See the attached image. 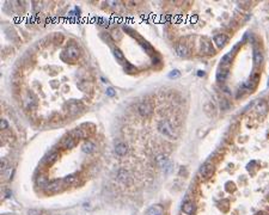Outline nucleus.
Here are the masks:
<instances>
[{
	"mask_svg": "<svg viewBox=\"0 0 269 215\" xmlns=\"http://www.w3.org/2000/svg\"><path fill=\"white\" fill-rule=\"evenodd\" d=\"M158 129L159 132L163 134V135L167 139H170V140H176L177 136H178V134L175 132L173 129V127L170 124L169 121H160L159 124H158Z\"/></svg>",
	"mask_w": 269,
	"mask_h": 215,
	"instance_id": "obj_1",
	"label": "nucleus"
},
{
	"mask_svg": "<svg viewBox=\"0 0 269 215\" xmlns=\"http://www.w3.org/2000/svg\"><path fill=\"white\" fill-rule=\"evenodd\" d=\"M214 171V166L211 163H206L205 165H202V167L200 169V174L203 178H209Z\"/></svg>",
	"mask_w": 269,
	"mask_h": 215,
	"instance_id": "obj_2",
	"label": "nucleus"
},
{
	"mask_svg": "<svg viewBox=\"0 0 269 215\" xmlns=\"http://www.w3.org/2000/svg\"><path fill=\"white\" fill-rule=\"evenodd\" d=\"M138 110H139V112H140V115L141 116H150L151 115V112H152V106H151V104L149 103V102H143L140 105H139V108H138Z\"/></svg>",
	"mask_w": 269,
	"mask_h": 215,
	"instance_id": "obj_3",
	"label": "nucleus"
},
{
	"mask_svg": "<svg viewBox=\"0 0 269 215\" xmlns=\"http://www.w3.org/2000/svg\"><path fill=\"white\" fill-rule=\"evenodd\" d=\"M65 54L68 56V60H77L79 56V50L77 49V47L74 45H70L68 48L66 49Z\"/></svg>",
	"mask_w": 269,
	"mask_h": 215,
	"instance_id": "obj_4",
	"label": "nucleus"
},
{
	"mask_svg": "<svg viewBox=\"0 0 269 215\" xmlns=\"http://www.w3.org/2000/svg\"><path fill=\"white\" fill-rule=\"evenodd\" d=\"M213 41L218 48H221V47H224L225 43L227 42V36L223 35V33H219V35H215L213 37Z\"/></svg>",
	"mask_w": 269,
	"mask_h": 215,
	"instance_id": "obj_5",
	"label": "nucleus"
},
{
	"mask_svg": "<svg viewBox=\"0 0 269 215\" xmlns=\"http://www.w3.org/2000/svg\"><path fill=\"white\" fill-rule=\"evenodd\" d=\"M183 213L187 214V215H193L195 213V206L193 202H190V201H187V202L183 204Z\"/></svg>",
	"mask_w": 269,
	"mask_h": 215,
	"instance_id": "obj_6",
	"label": "nucleus"
},
{
	"mask_svg": "<svg viewBox=\"0 0 269 215\" xmlns=\"http://www.w3.org/2000/svg\"><path fill=\"white\" fill-rule=\"evenodd\" d=\"M254 63L255 65H261L263 61V54L260 49H254Z\"/></svg>",
	"mask_w": 269,
	"mask_h": 215,
	"instance_id": "obj_7",
	"label": "nucleus"
},
{
	"mask_svg": "<svg viewBox=\"0 0 269 215\" xmlns=\"http://www.w3.org/2000/svg\"><path fill=\"white\" fill-rule=\"evenodd\" d=\"M176 53H177V55L181 56V57H184L188 55V49H187V47L183 44V43H178L176 45Z\"/></svg>",
	"mask_w": 269,
	"mask_h": 215,
	"instance_id": "obj_8",
	"label": "nucleus"
},
{
	"mask_svg": "<svg viewBox=\"0 0 269 215\" xmlns=\"http://www.w3.org/2000/svg\"><path fill=\"white\" fill-rule=\"evenodd\" d=\"M59 188H60V182L59 180H54V182H49L48 185H47L44 189L47 191H50V192H55L59 190Z\"/></svg>",
	"mask_w": 269,
	"mask_h": 215,
	"instance_id": "obj_9",
	"label": "nucleus"
},
{
	"mask_svg": "<svg viewBox=\"0 0 269 215\" xmlns=\"http://www.w3.org/2000/svg\"><path fill=\"white\" fill-rule=\"evenodd\" d=\"M201 53L205 54H213V48L209 42L207 41H202L201 42Z\"/></svg>",
	"mask_w": 269,
	"mask_h": 215,
	"instance_id": "obj_10",
	"label": "nucleus"
},
{
	"mask_svg": "<svg viewBox=\"0 0 269 215\" xmlns=\"http://www.w3.org/2000/svg\"><path fill=\"white\" fill-rule=\"evenodd\" d=\"M147 215H163V208L160 206H152L147 210Z\"/></svg>",
	"mask_w": 269,
	"mask_h": 215,
	"instance_id": "obj_11",
	"label": "nucleus"
},
{
	"mask_svg": "<svg viewBox=\"0 0 269 215\" xmlns=\"http://www.w3.org/2000/svg\"><path fill=\"white\" fill-rule=\"evenodd\" d=\"M115 151H116V153L118 154V156H126L127 154V152H128V148H127V145H124V144H118V145H116V147H115Z\"/></svg>",
	"mask_w": 269,
	"mask_h": 215,
	"instance_id": "obj_12",
	"label": "nucleus"
},
{
	"mask_svg": "<svg viewBox=\"0 0 269 215\" xmlns=\"http://www.w3.org/2000/svg\"><path fill=\"white\" fill-rule=\"evenodd\" d=\"M62 146L65 147V148H73V147L76 146V139H73L72 136L66 138L64 140V142H62Z\"/></svg>",
	"mask_w": 269,
	"mask_h": 215,
	"instance_id": "obj_13",
	"label": "nucleus"
},
{
	"mask_svg": "<svg viewBox=\"0 0 269 215\" xmlns=\"http://www.w3.org/2000/svg\"><path fill=\"white\" fill-rule=\"evenodd\" d=\"M228 77V69H220L217 73V80L218 81H225L226 78Z\"/></svg>",
	"mask_w": 269,
	"mask_h": 215,
	"instance_id": "obj_14",
	"label": "nucleus"
},
{
	"mask_svg": "<svg viewBox=\"0 0 269 215\" xmlns=\"http://www.w3.org/2000/svg\"><path fill=\"white\" fill-rule=\"evenodd\" d=\"M70 136H72L73 139H83L85 136V134L82 132V129H74L71 132Z\"/></svg>",
	"mask_w": 269,
	"mask_h": 215,
	"instance_id": "obj_15",
	"label": "nucleus"
},
{
	"mask_svg": "<svg viewBox=\"0 0 269 215\" xmlns=\"http://www.w3.org/2000/svg\"><path fill=\"white\" fill-rule=\"evenodd\" d=\"M58 157H59V156H58V153H52L50 156H48V157L46 158V160H44V161H46V164H47V165H52L53 163H55V161H56Z\"/></svg>",
	"mask_w": 269,
	"mask_h": 215,
	"instance_id": "obj_16",
	"label": "nucleus"
},
{
	"mask_svg": "<svg viewBox=\"0 0 269 215\" xmlns=\"http://www.w3.org/2000/svg\"><path fill=\"white\" fill-rule=\"evenodd\" d=\"M93 150H95V145L91 144V142H89V141H87L86 144H84V146H83V151H84L85 153H91Z\"/></svg>",
	"mask_w": 269,
	"mask_h": 215,
	"instance_id": "obj_17",
	"label": "nucleus"
},
{
	"mask_svg": "<svg viewBox=\"0 0 269 215\" xmlns=\"http://www.w3.org/2000/svg\"><path fill=\"white\" fill-rule=\"evenodd\" d=\"M231 59H232V51L227 53L226 55L223 56V59H221V63H223V65H228V63L231 62Z\"/></svg>",
	"mask_w": 269,
	"mask_h": 215,
	"instance_id": "obj_18",
	"label": "nucleus"
},
{
	"mask_svg": "<svg viewBox=\"0 0 269 215\" xmlns=\"http://www.w3.org/2000/svg\"><path fill=\"white\" fill-rule=\"evenodd\" d=\"M48 180H47V178L46 177H43V176H39L38 178H37V184L39 185V186H42V188H46L47 185H48Z\"/></svg>",
	"mask_w": 269,
	"mask_h": 215,
	"instance_id": "obj_19",
	"label": "nucleus"
},
{
	"mask_svg": "<svg viewBox=\"0 0 269 215\" xmlns=\"http://www.w3.org/2000/svg\"><path fill=\"white\" fill-rule=\"evenodd\" d=\"M64 182L66 183V184H73V183H76L77 182V177L76 176H73V174H71V176H67V177H65V179H64Z\"/></svg>",
	"mask_w": 269,
	"mask_h": 215,
	"instance_id": "obj_20",
	"label": "nucleus"
},
{
	"mask_svg": "<svg viewBox=\"0 0 269 215\" xmlns=\"http://www.w3.org/2000/svg\"><path fill=\"white\" fill-rule=\"evenodd\" d=\"M266 110H267V104L263 103V102H258V104H257V111L261 112V114H263V112H266Z\"/></svg>",
	"mask_w": 269,
	"mask_h": 215,
	"instance_id": "obj_21",
	"label": "nucleus"
},
{
	"mask_svg": "<svg viewBox=\"0 0 269 215\" xmlns=\"http://www.w3.org/2000/svg\"><path fill=\"white\" fill-rule=\"evenodd\" d=\"M114 54H115V56L118 59V61H121V62L124 61V56H123V54L121 53L120 49H115V50H114Z\"/></svg>",
	"mask_w": 269,
	"mask_h": 215,
	"instance_id": "obj_22",
	"label": "nucleus"
},
{
	"mask_svg": "<svg viewBox=\"0 0 269 215\" xmlns=\"http://www.w3.org/2000/svg\"><path fill=\"white\" fill-rule=\"evenodd\" d=\"M179 74H181V73H179V71L178 69H173V71H171L170 72V74H169V78H178L179 77Z\"/></svg>",
	"mask_w": 269,
	"mask_h": 215,
	"instance_id": "obj_23",
	"label": "nucleus"
},
{
	"mask_svg": "<svg viewBox=\"0 0 269 215\" xmlns=\"http://www.w3.org/2000/svg\"><path fill=\"white\" fill-rule=\"evenodd\" d=\"M141 45H143L144 47V48L147 50V51H149V54H152L153 53V49H152V47L151 45H149V44H147V42H143V43H141Z\"/></svg>",
	"mask_w": 269,
	"mask_h": 215,
	"instance_id": "obj_24",
	"label": "nucleus"
},
{
	"mask_svg": "<svg viewBox=\"0 0 269 215\" xmlns=\"http://www.w3.org/2000/svg\"><path fill=\"white\" fill-rule=\"evenodd\" d=\"M120 179L121 180H123V182H126V179H127V176H128V173H127L126 171H120Z\"/></svg>",
	"mask_w": 269,
	"mask_h": 215,
	"instance_id": "obj_25",
	"label": "nucleus"
},
{
	"mask_svg": "<svg viewBox=\"0 0 269 215\" xmlns=\"http://www.w3.org/2000/svg\"><path fill=\"white\" fill-rule=\"evenodd\" d=\"M220 106H221V109H224V110H226L227 108H228V104H227V100L226 99H224V100H221V103H220Z\"/></svg>",
	"mask_w": 269,
	"mask_h": 215,
	"instance_id": "obj_26",
	"label": "nucleus"
},
{
	"mask_svg": "<svg viewBox=\"0 0 269 215\" xmlns=\"http://www.w3.org/2000/svg\"><path fill=\"white\" fill-rule=\"evenodd\" d=\"M106 93H108L109 96H114V95H115V92H114V90L111 89V87H110V89H108V90H106Z\"/></svg>",
	"mask_w": 269,
	"mask_h": 215,
	"instance_id": "obj_27",
	"label": "nucleus"
},
{
	"mask_svg": "<svg viewBox=\"0 0 269 215\" xmlns=\"http://www.w3.org/2000/svg\"><path fill=\"white\" fill-rule=\"evenodd\" d=\"M1 128L3 129H5V128H7V123H6V121H1Z\"/></svg>",
	"mask_w": 269,
	"mask_h": 215,
	"instance_id": "obj_28",
	"label": "nucleus"
},
{
	"mask_svg": "<svg viewBox=\"0 0 269 215\" xmlns=\"http://www.w3.org/2000/svg\"><path fill=\"white\" fill-rule=\"evenodd\" d=\"M256 215H268L267 213H264V212H261V213H257Z\"/></svg>",
	"mask_w": 269,
	"mask_h": 215,
	"instance_id": "obj_29",
	"label": "nucleus"
},
{
	"mask_svg": "<svg viewBox=\"0 0 269 215\" xmlns=\"http://www.w3.org/2000/svg\"><path fill=\"white\" fill-rule=\"evenodd\" d=\"M199 75H200V77H201V75H202V77H203V75H205V73H203L202 71H199Z\"/></svg>",
	"mask_w": 269,
	"mask_h": 215,
	"instance_id": "obj_30",
	"label": "nucleus"
}]
</instances>
